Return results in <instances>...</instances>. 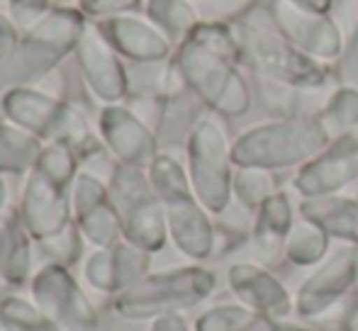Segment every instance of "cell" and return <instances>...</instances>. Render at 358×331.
Masks as SVG:
<instances>
[{
	"instance_id": "17",
	"label": "cell",
	"mask_w": 358,
	"mask_h": 331,
	"mask_svg": "<svg viewBox=\"0 0 358 331\" xmlns=\"http://www.w3.org/2000/svg\"><path fill=\"white\" fill-rule=\"evenodd\" d=\"M103 129L113 152L124 166H151L156 161V137L142 119L127 110H108L103 117Z\"/></svg>"
},
{
	"instance_id": "31",
	"label": "cell",
	"mask_w": 358,
	"mask_h": 331,
	"mask_svg": "<svg viewBox=\"0 0 358 331\" xmlns=\"http://www.w3.org/2000/svg\"><path fill=\"white\" fill-rule=\"evenodd\" d=\"M356 198H358V188H356Z\"/></svg>"
},
{
	"instance_id": "27",
	"label": "cell",
	"mask_w": 358,
	"mask_h": 331,
	"mask_svg": "<svg viewBox=\"0 0 358 331\" xmlns=\"http://www.w3.org/2000/svg\"><path fill=\"white\" fill-rule=\"evenodd\" d=\"M149 331H193V327L185 322L183 314H166V317L154 319Z\"/></svg>"
},
{
	"instance_id": "9",
	"label": "cell",
	"mask_w": 358,
	"mask_h": 331,
	"mask_svg": "<svg viewBox=\"0 0 358 331\" xmlns=\"http://www.w3.org/2000/svg\"><path fill=\"white\" fill-rule=\"evenodd\" d=\"M358 290V247L344 244L331 251L295 293V314L302 322L322 317Z\"/></svg>"
},
{
	"instance_id": "7",
	"label": "cell",
	"mask_w": 358,
	"mask_h": 331,
	"mask_svg": "<svg viewBox=\"0 0 358 331\" xmlns=\"http://www.w3.org/2000/svg\"><path fill=\"white\" fill-rule=\"evenodd\" d=\"M113 195L124 239L146 249L149 253L164 249L169 239L164 207L154 183L142 173V168L122 166L113 178Z\"/></svg>"
},
{
	"instance_id": "32",
	"label": "cell",
	"mask_w": 358,
	"mask_h": 331,
	"mask_svg": "<svg viewBox=\"0 0 358 331\" xmlns=\"http://www.w3.org/2000/svg\"><path fill=\"white\" fill-rule=\"evenodd\" d=\"M0 198H3V193H0Z\"/></svg>"
},
{
	"instance_id": "11",
	"label": "cell",
	"mask_w": 358,
	"mask_h": 331,
	"mask_svg": "<svg viewBox=\"0 0 358 331\" xmlns=\"http://www.w3.org/2000/svg\"><path fill=\"white\" fill-rule=\"evenodd\" d=\"M273 22L287 42L322 64L334 61L346 52V42L339 27L324 13L307 10L292 0H275Z\"/></svg>"
},
{
	"instance_id": "15",
	"label": "cell",
	"mask_w": 358,
	"mask_h": 331,
	"mask_svg": "<svg viewBox=\"0 0 358 331\" xmlns=\"http://www.w3.org/2000/svg\"><path fill=\"white\" fill-rule=\"evenodd\" d=\"M295 224V207L285 190H275L271 198L264 200L254 212L249 229L251 247H254L259 263H278L283 260L285 239Z\"/></svg>"
},
{
	"instance_id": "30",
	"label": "cell",
	"mask_w": 358,
	"mask_h": 331,
	"mask_svg": "<svg viewBox=\"0 0 358 331\" xmlns=\"http://www.w3.org/2000/svg\"><path fill=\"white\" fill-rule=\"evenodd\" d=\"M275 331H317L315 327H307V324H295V322H278V329Z\"/></svg>"
},
{
	"instance_id": "4",
	"label": "cell",
	"mask_w": 358,
	"mask_h": 331,
	"mask_svg": "<svg viewBox=\"0 0 358 331\" xmlns=\"http://www.w3.org/2000/svg\"><path fill=\"white\" fill-rule=\"evenodd\" d=\"M234 32L239 39L241 64L249 66L261 81L305 90H322L331 81L327 64L307 57L275 29L236 22Z\"/></svg>"
},
{
	"instance_id": "10",
	"label": "cell",
	"mask_w": 358,
	"mask_h": 331,
	"mask_svg": "<svg viewBox=\"0 0 358 331\" xmlns=\"http://www.w3.org/2000/svg\"><path fill=\"white\" fill-rule=\"evenodd\" d=\"M358 180V127L344 137L331 139L324 152L300 166L292 178V190L300 198L336 195Z\"/></svg>"
},
{
	"instance_id": "33",
	"label": "cell",
	"mask_w": 358,
	"mask_h": 331,
	"mask_svg": "<svg viewBox=\"0 0 358 331\" xmlns=\"http://www.w3.org/2000/svg\"><path fill=\"white\" fill-rule=\"evenodd\" d=\"M0 300H3V297H0Z\"/></svg>"
},
{
	"instance_id": "2",
	"label": "cell",
	"mask_w": 358,
	"mask_h": 331,
	"mask_svg": "<svg viewBox=\"0 0 358 331\" xmlns=\"http://www.w3.org/2000/svg\"><path fill=\"white\" fill-rule=\"evenodd\" d=\"M329 142L317 117H278L244 129L231 142V161L239 168H300Z\"/></svg>"
},
{
	"instance_id": "6",
	"label": "cell",
	"mask_w": 358,
	"mask_h": 331,
	"mask_svg": "<svg viewBox=\"0 0 358 331\" xmlns=\"http://www.w3.org/2000/svg\"><path fill=\"white\" fill-rule=\"evenodd\" d=\"M231 144L222 124L213 115L198 119L188 137V178L200 203L210 214H224L231 205V180H234Z\"/></svg>"
},
{
	"instance_id": "8",
	"label": "cell",
	"mask_w": 358,
	"mask_h": 331,
	"mask_svg": "<svg viewBox=\"0 0 358 331\" xmlns=\"http://www.w3.org/2000/svg\"><path fill=\"white\" fill-rule=\"evenodd\" d=\"M29 297L59 331H98V309L71 270L47 263L29 280Z\"/></svg>"
},
{
	"instance_id": "13",
	"label": "cell",
	"mask_w": 358,
	"mask_h": 331,
	"mask_svg": "<svg viewBox=\"0 0 358 331\" xmlns=\"http://www.w3.org/2000/svg\"><path fill=\"white\" fill-rule=\"evenodd\" d=\"M83 273L95 293L115 297L142 283L151 273V253L129 239H120L113 247L95 251L85 263Z\"/></svg>"
},
{
	"instance_id": "25",
	"label": "cell",
	"mask_w": 358,
	"mask_h": 331,
	"mask_svg": "<svg viewBox=\"0 0 358 331\" xmlns=\"http://www.w3.org/2000/svg\"><path fill=\"white\" fill-rule=\"evenodd\" d=\"M34 156V139L17 129H0V170H22Z\"/></svg>"
},
{
	"instance_id": "5",
	"label": "cell",
	"mask_w": 358,
	"mask_h": 331,
	"mask_svg": "<svg viewBox=\"0 0 358 331\" xmlns=\"http://www.w3.org/2000/svg\"><path fill=\"white\" fill-rule=\"evenodd\" d=\"M180 81L217 117H241L251 108V88L239 64L190 39L178 57Z\"/></svg>"
},
{
	"instance_id": "18",
	"label": "cell",
	"mask_w": 358,
	"mask_h": 331,
	"mask_svg": "<svg viewBox=\"0 0 358 331\" xmlns=\"http://www.w3.org/2000/svg\"><path fill=\"white\" fill-rule=\"evenodd\" d=\"M300 217L320 224L331 239L358 247V198L349 195H320L302 198L297 205Z\"/></svg>"
},
{
	"instance_id": "19",
	"label": "cell",
	"mask_w": 358,
	"mask_h": 331,
	"mask_svg": "<svg viewBox=\"0 0 358 331\" xmlns=\"http://www.w3.org/2000/svg\"><path fill=\"white\" fill-rule=\"evenodd\" d=\"M0 278L13 288L32 280L29 229L17 217H8L0 224Z\"/></svg>"
},
{
	"instance_id": "26",
	"label": "cell",
	"mask_w": 358,
	"mask_h": 331,
	"mask_svg": "<svg viewBox=\"0 0 358 331\" xmlns=\"http://www.w3.org/2000/svg\"><path fill=\"white\" fill-rule=\"evenodd\" d=\"M329 17L336 22L346 49L358 44V0H331Z\"/></svg>"
},
{
	"instance_id": "23",
	"label": "cell",
	"mask_w": 358,
	"mask_h": 331,
	"mask_svg": "<svg viewBox=\"0 0 358 331\" xmlns=\"http://www.w3.org/2000/svg\"><path fill=\"white\" fill-rule=\"evenodd\" d=\"M278 190L273 170L264 168H234V180H231V198L236 200L241 209L254 214L264 205L266 198Z\"/></svg>"
},
{
	"instance_id": "22",
	"label": "cell",
	"mask_w": 358,
	"mask_h": 331,
	"mask_svg": "<svg viewBox=\"0 0 358 331\" xmlns=\"http://www.w3.org/2000/svg\"><path fill=\"white\" fill-rule=\"evenodd\" d=\"M317 119L329 134V139L344 137L358 127V88L356 85H336L322 103Z\"/></svg>"
},
{
	"instance_id": "20",
	"label": "cell",
	"mask_w": 358,
	"mask_h": 331,
	"mask_svg": "<svg viewBox=\"0 0 358 331\" xmlns=\"http://www.w3.org/2000/svg\"><path fill=\"white\" fill-rule=\"evenodd\" d=\"M329 247L331 237L320 224L310 222L305 217H297L285 239L283 260L295 265V268H312V265H320L331 253Z\"/></svg>"
},
{
	"instance_id": "12",
	"label": "cell",
	"mask_w": 358,
	"mask_h": 331,
	"mask_svg": "<svg viewBox=\"0 0 358 331\" xmlns=\"http://www.w3.org/2000/svg\"><path fill=\"white\" fill-rule=\"evenodd\" d=\"M227 285L236 302L273 322L295 317V295L259 260H236L227 268Z\"/></svg>"
},
{
	"instance_id": "14",
	"label": "cell",
	"mask_w": 358,
	"mask_h": 331,
	"mask_svg": "<svg viewBox=\"0 0 358 331\" xmlns=\"http://www.w3.org/2000/svg\"><path fill=\"white\" fill-rule=\"evenodd\" d=\"M73 212L78 219V229L98 249L113 247L120 239H124L117 207L95 180H78L73 193Z\"/></svg>"
},
{
	"instance_id": "3",
	"label": "cell",
	"mask_w": 358,
	"mask_h": 331,
	"mask_svg": "<svg viewBox=\"0 0 358 331\" xmlns=\"http://www.w3.org/2000/svg\"><path fill=\"white\" fill-rule=\"evenodd\" d=\"M217 288V275L205 265L149 273L142 283L113 297V312L127 322H154L203 304Z\"/></svg>"
},
{
	"instance_id": "16",
	"label": "cell",
	"mask_w": 358,
	"mask_h": 331,
	"mask_svg": "<svg viewBox=\"0 0 358 331\" xmlns=\"http://www.w3.org/2000/svg\"><path fill=\"white\" fill-rule=\"evenodd\" d=\"M22 222L29 229V234L39 242L52 239L62 234L64 229H69V205L64 198V185L37 170L27 190V198H24Z\"/></svg>"
},
{
	"instance_id": "28",
	"label": "cell",
	"mask_w": 358,
	"mask_h": 331,
	"mask_svg": "<svg viewBox=\"0 0 358 331\" xmlns=\"http://www.w3.org/2000/svg\"><path fill=\"white\" fill-rule=\"evenodd\" d=\"M217 15H239L254 5V0H215Z\"/></svg>"
},
{
	"instance_id": "29",
	"label": "cell",
	"mask_w": 358,
	"mask_h": 331,
	"mask_svg": "<svg viewBox=\"0 0 358 331\" xmlns=\"http://www.w3.org/2000/svg\"><path fill=\"white\" fill-rule=\"evenodd\" d=\"M292 3L302 5L307 10H315V13H324L329 15V8H331V0H292Z\"/></svg>"
},
{
	"instance_id": "21",
	"label": "cell",
	"mask_w": 358,
	"mask_h": 331,
	"mask_svg": "<svg viewBox=\"0 0 358 331\" xmlns=\"http://www.w3.org/2000/svg\"><path fill=\"white\" fill-rule=\"evenodd\" d=\"M278 322L244 307L241 302H222L208 307L193 322V331H275Z\"/></svg>"
},
{
	"instance_id": "24",
	"label": "cell",
	"mask_w": 358,
	"mask_h": 331,
	"mask_svg": "<svg viewBox=\"0 0 358 331\" xmlns=\"http://www.w3.org/2000/svg\"><path fill=\"white\" fill-rule=\"evenodd\" d=\"M0 331H59L57 324L34 304L32 297H10L0 300Z\"/></svg>"
},
{
	"instance_id": "1",
	"label": "cell",
	"mask_w": 358,
	"mask_h": 331,
	"mask_svg": "<svg viewBox=\"0 0 358 331\" xmlns=\"http://www.w3.org/2000/svg\"><path fill=\"white\" fill-rule=\"evenodd\" d=\"M149 178L159 193L166 229L176 249L195 263L213 258L217 253V227L195 195L183 166L171 156H156L149 166Z\"/></svg>"
}]
</instances>
